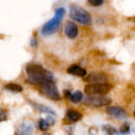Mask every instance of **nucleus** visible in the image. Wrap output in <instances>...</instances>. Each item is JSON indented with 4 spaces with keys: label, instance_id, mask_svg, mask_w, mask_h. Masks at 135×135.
Instances as JSON below:
<instances>
[{
    "label": "nucleus",
    "instance_id": "obj_3",
    "mask_svg": "<svg viewBox=\"0 0 135 135\" xmlns=\"http://www.w3.org/2000/svg\"><path fill=\"white\" fill-rule=\"evenodd\" d=\"M48 81H53V75L47 70H44L37 74H29L27 79V82L35 85H41L42 84Z\"/></svg>",
    "mask_w": 135,
    "mask_h": 135
},
{
    "label": "nucleus",
    "instance_id": "obj_21",
    "mask_svg": "<svg viewBox=\"0 0 135 135\" xmlns=\"http://www.w3.org/2000/svg\"><path fill=\"white\" fill-rule=\"evenodd\" d=\"M6 119H7L6 113L5 112V111H4V110H2V108H0V122L6 121Z\"/></svg>",
    "mask_w": 135,
    "mask_h": 135
},
{
    "label": "nucleus",
    "instance_id": "obj_10",
    "mask_svg": "<svg viewBox=\"0 0 135 135\" xmlns=\"http://www.w3.org/2000/svg\"><path fill=\"white\" fill-rule=\"evenodd\" d=\"M67 73L70 74H73L75 76H78V77H85L86 75V70L78 66V65H72L70 66L68 69H67Z\"/></svg>",
    "mask_w": 135,
    "mask_h": 135
},
{
    "label": "nucleus",
    "instance_id": "obj_7",
    "mask_svg": "<svg viewBox=\"0 0 135 135\" xmlns=\"http://www.w3.org/2000/svg\"><path fill=\"white\" fill-rule=\"evenodd\" d=\"M106 112L109 115L116 119H126L128 116L127 112L123 108H120V107H115V106L108 107L106 108Z\"/></svg>",
    "mask_w": 135,
    "mask_h": 135
},
{
    "label": "nucleus",
    "instance_id": "obj_13",
    "mask_svg": "<svg viewBox=\"0 0 135 135\" xmlns=\"http://www.w3.org/2000/svg\"><path fill=\"white\" fill-rule=\"evenodd\" d=\"M69 99H70L73 103L77 104V103H79V102H81V101L82 100V99H83V94H82V93L80 92V91H76V92L74 93L73 94H72V93L70 94V97Z\"/></svg>",
    "mask_w": 135,
    "mask_h": 135
},
{
    "label": "nucleus",
    "instance_id": "obj_4",
    "mask_svg": "<svg viewBox=\"0 0 135 135\" xmlns=\"http://www.w3.org/2000/svg\"><path fill=\"white\" fill-rule=\"evenodd\" d=\"M112 85L107 83L89 84L85 87V92L88 95H104L110 92Z\"/></svg>",
    "mask_w": 135,
    "mask_h": 135
},
{
    "label": "nucleus",
    "instance_id": "obj_16",
    "mask_svg": "<svg viewBox=\"0 0 135 135\" xmlns=\"http://www.w3.org/2000/svg\"><path fill=\"white\" fill-rule=\"evenodd\" d=\"M21 131L22 135H31L32 133V126L28 123H25L22 124Z\"/></svg>",
    "mask_w": 135,
    "mask_h": 135
},
{
    "label": "nucleus",
    "instance_id": "obj_2",
    "mask_svg": "<svg viewBox=\"0 0 135 135\" xmlns=\"http://www.w3.org/2000/svg\"><path fill=\"white\" fill-rule=\"evenodd\" d=\"M70 17L73 20L84 25H89L92 22V18L90 14L85 9L77 5L70 6Z\"/></svg>",
    "mask_w": 135,
    "mask_h": 135
},
{
    "label": "nucleus",
    "instance_id": "obj_1",
    "mask_svg": "<svg viewBox=\"0 0 135 135\" xmlns=\"http://www.w3.org/2000/svg\"><path fill=\"white\" fill-rule=\"evenodd\" d=\"M65 13H66V9L63 7L58 8L55 10V16L44 25L42 31H41L42 34L44 36H50V35L55 33V31L57 30L59 24L61 23V21L65 15Z\"/></svg>",
    "mask_w": 135,
    "mask_h": 135
},
{
    "label": "nucleus",
    "instance_id": "obj_22",
    "mask_svg": "<svg viewBox=\"0 0 135 135\" xmlns=\"http://www.w3.org/2000/svg\"><path fill=\"white\" fill-rule=\"evenodd\" d=\"M46 122L48 123V125H53L55 123V119L51 116H48L46 119Z\"/></svg>",
    "mask_w": 135,
    "mask_h": 135
},
{
    "label": "nucleus",
    "instance_id": "obj_9",
    "mask_svg": "<svg viewBox=\"0 0 135 135\" xmlns=\"http://www.w3.org/2000/svg\"><path fill=\"white\" fill-rule=\"evenodd\" d=\"M106 81H107V76L103 73H92L85 78V81L89 82L90 84L105 83Z\"/></svg>",
    "mask_w": 135,
    "mask_h": 135
},
{
    "label": "nucleus",
    "instance_id": "obj_17",
    "mask_svg": "<svg viewBox=\"0 0 135 135\" xmlns=\"http://www.w3.org/2000/svg\"><path fill=\"white\" fill-rule=\"evenodd\" d=\"M104 131L108 134V135H119L117 131L115 128H114L112 126H109V125H106L103 127Z\"/></svg>",
    "mask_w": 135,
    "mask_h": 135
},
{
    "label": "nucleus",
    "instance_id": "obj_6",
    "mask_svg": "<svg viewBox=\"0 0 135 135\" xmlns=\"http://www.w3.org/2000/svg\"><path fill=\"white\" fill-rule=\"evenodd\" d=\"M40 92L47 97L53 100H60V95L58 89L53 81H48L40 85Z\"/></svg>",
    "mask_w": 135,
    "mask_h": 135
},
{
    "label": "nucleus",
    "instance_id": "obj_24",
    "mask_svg": "<svg viewBox=\"0 0 135 135\" xmlns=\"http://www.w3.org/2000/svg\"><path fill=\"white\" fill-rule=\"evenodd\" d=\"M31 45H32V47H34V46L36 45V40L34 38H32V40H31Z\"/></svg>",
    "mask_w": 135,
    "mask_h": 135
},
{
    "label": "nucleus",
    "instance_id": "obj_19",
    "mask_svg": "<svg viewBox=\"0 0 135 135\" xmlns=\"http://www.w3.org/2000/svg\"><path fill=\"white\" fill-rule=\"evenodd\" d=\"M39 127H40V130H41V131H47V128H48L49 125H48V123L46 122V120H45V119H40V121H39Z\"/></svg>",
    "mask_w": 135,
    "mask_h": 135
},
{
    "label": "nucleus",
    "instance_id": "obj_23",
    "mask_svg": "<svg viewBox=\"0 0 135 135\" xmlns=\"http://www.w3.org/2000/svg\"><path fill=\"white\" fill-rule=\"evenodd\" d=\"M70 94H71V93H70V91H68V90H65V91H64V96H65L66 98L69 99L70 97Z\"/></svg>",
    "mask_w": 135,
    "mask_h": 135
},
{
    "label": "nucleus",
    "instance_id": "obj_8",
    "mask_svg": "<svg viewBox=\"0 0 135 135\" xmlns=\"http://www.w3.org/2000/svg\"><path fill=\"white\" fill-rule=\"evenodd\" d=\"M64 32L68 38L74 39L77 37L78 34V26L76 25V24H74L72 21H67L64 28Z\"/></svg>",
    "mask_w": 135,
    "mask_h": 135
},
{
    "label": "nucleus",
    "instance_id": "obj_11",
    "mask_svg": "<svg viewBox=\"0 0 135 135\" xmlns=\"http://www.w3.org/2000/svg\"><path fill=\"white\" fill-rule=\"evenodd\" d=\"M25 69H26V73L28 75L40 73V72H41V71H43L44 70L41 65L37 64V63H28L26 66Z\"/></svg>",
    "mask_w": 135,
    "mask_h": 135
},
{
    "label": "nucleus",
    "instance_id": "obj_15",
    "mask_svg": "<svg viewBox=\"0 0 135 135\" xmlns=\"http://www.w3.org/2000/svg\"><path fill=\"white\" fill-rule=\"evenodd\" d=\"M35 107H36V108L38 111H40V112H41L47 113V114H50V115H55V112H54L51 108H48V107H47V106H45V105H42V104H35Z\"/></svg>",
    "mask_w": 135,
    "mask_h": 135
},
{
    "label": "nucleus",
    "instance_id": "obj_5",
    "mask_svg": "<svg viewBox=\"0 0 135 135\" xmlns=\"http://www.w3.org/2000/svg\"><path fill=\"white\" fill-rule=\"evenodd\" d=\"M84 104L93 107H103L112 104L110 97L104 95H89L84 99Z\"/></svg>",
    "mask_w": 135,
    "mask_h": 135
},
{
    "label": "nucleus",
    "instance_id": "obj_12",
    "mask_svg": "<svg viewBox=\"0 0 135 135\" xmlns=\"http://www.w3.org/2000/svg\"><path fill=\"white\" fill-rule=\"evenodd\" d=\"M66 118L71 122H77L82 118V115L74 110H69L66 113Z\"/></svg>",
    "mask_w": 135,
    "mask_h": 135
},
{
    "label": "nucleus",
    "instance_id": "obj_20",
    "mask_svg": "<svg viewBox=\"0 0 135 135\" xmlns=\"http://www.w3.org/2000/svg\"><path fill=\"white\" fill-rule=\"evenodd\" d=\"M89 3L93 6H101L104 2V0H88Z\"/></svg>",
    "mask_w": 135,
    "mask_h": 135
},
{
    "label": "nucleus",
    "instance_id": "obj_18",
    "mask_svg": "<svg viewBox=\"0 0 135 135\" xmlns=\"http://www.w3.org/2000/svg\"><path fill=\"white\" fill-rule=\"evenodd\" d=\"M120 133L122 134H127L130 133V125L127 123H125L121 127H120V130H119Z\"/></svg>",
    "mask_w": 135,
    "mask_h": 135
},
{
    "label": "nucleus",
    "instance_id": "obj_14",
    "mask_svg": "<svg viewBox=\"0 0 135 135\" xmlns=\"http://www.w3.org/2000/svg\"><path fill=\"white\" fill-rule=\"evenodd\" d=\"M5 89L9 90V91H11L13 93H20L22 91V87L17 84H14V83H9V84H7L6 86H5Z\"/></svg>",
    "mask_w": 135,
    "mask_h": 135
}]
</instances>
